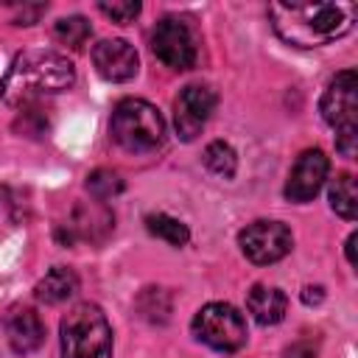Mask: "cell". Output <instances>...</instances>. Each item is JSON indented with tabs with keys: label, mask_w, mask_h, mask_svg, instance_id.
<instances>
[{
	"label": "cell",
	"mask_w": 358,
	"mask_h": 358,
	"mask_svg": "<svg viewBox=\"0 0 358 358\" xmlns=\"http://www.w3.org/2000/svg\"><path fill=\"white\" fill-rule=\"evenodd\" d=\"M145 229H148L151 235L162 238V241L171 243V246H185V243L190 241V229H187L179 218H171V215H165V213H151V215H145Z\"/></svg>",
	"instance_id": "cell-17"
},
{
	"label": "cell",
	"mask_w": 358,
	"mask_h": 358,
	"mask_svg": "<svg viewBox=\"0 0 358 358\" xmlns=\"http://www.w3.org/2000/svg\"><path fill=\"white\" fill-rule=\"evenodd\" d=\"M137 310H140L143 319H148L154 324H162L171 316V299L162 288H145L137 299Z\"/></svg>",
	"instance_id": "cell-19"
},
{
	"label": "cell",
	"mask_w": 358,
	"mask_h": 358,
	"mask_svg": "<svg viewBox=\"0 0 358 358\" xmlns=\"http://www.w3.org/2000/svg\"><path fill=\"white\" fill-rule=\"evenodd\" d=\"M285 305H288L285 294L280 288H274V285H255L249 291V296H246V308H249V313L255 316L257 324H277V322H282Z\"/></svg>",
	"instance_id": "cell-14"
},
{
	"label": "cell",
	"mask_w": 358,
	"mask_h": 358,
	"mask_svg": "<svg viewBox=\"0 0 358 358\" xmlns=\"http://www.w3.org/2000/svg\"><path fill=\"white\" fill-rule=\"evenodd\" d=\"M238 243L252 263L268 266L282 260L291 252L294 238H291V229L280 221H255L238 235Z\"/></svg>",
	"instance_id": "cell-8"
},
{
	"label": "cell",
	"mask_w": 358,
	"mask_h": 358,
	"mask_svg": "<svg viewBox=\"0 0 358 358\" xmlns=\"http://www.w3.org/2000/svg\"><path fill=\"white\" fill-rule=\"evenodd\" d=\"M330 207H333L341 218L355 221V215H358V190H355L352 173H338V176L330 182Z\"/></svg>",
	"instance_id": "cell-16"
},
{
	"label": "cell",
	"mask_w": 358,
	"mask_h": 358,
	"mask_svg": "<svg viewBox=\"0 0 358 358\" xmlns=\"http://www.w3.org/2000/svg\"><path fill=\"white\" fill-rule=\"evenodd\" d=\"M193 336L218 352H235L246 344V319L227 302H210L193 316Z\"/></svg>",
	"instance_id": "cell-6"
},
{
	"label": "cell",
	"mask_w": 358,
	"mask_h": 358,
	"mask_svg": "<svg viewBox=\"0 0 358 358\" xmlns=\"http://www.w3.org/2000/svg\"><path fill=\"white\" fill-rule=\"evenodd\" d=\"M355 241H358V235L352 232V235L347 238V260H350L352 266H355Z\"/></svg>",
	"instance_id": "cell-26"
},
{
	"label": "cell",
	"mask_w": 358,
	"mask_h": 358,
	"mask_svg": "<svg viewBox=\"0 0 358 358\" xmlns=\"http://www.w3.org/2000/svg\"><path fill=\"white\" fill-rule=\"evenodd\" d=\"M112 140L129 154H151L165 143V120L157 106L143 98H126L109 120Z\"/></svg>",
	"instance_id": "cell-3"
},
{
	"label": "cell",
	"mask_w": 358,
	"mask_h": 358,
	"mask_svg": "<svg viewBox=\"0 0 358 358\" xmlns=\"http://www.w3.org/2000/svg\"><path fill=\"white\" fill-rule=\"evenodd\" d=\"M115 227V215L103 207V201L95 204H81L73 213V224H67L73 238H84V241H103Z\"/></svg>",
	"instance_id": "cell-13"
},
{
	"label": "cell",
	"mask_w": 358,
	"mask_h": 358,
	"mask_svg": "<svg viewBox=\"0 0 358 358\" xmlns=\"http://www.w3.org/2000/svg\"><path fill=\"white\" fill-rule=\"evenodd\" d=\"M285 355L288 358H313L316 355V347H305V341H296L294 347H288Z\"/></svg>",
	"instance_id": "cell-24"
},
{
	"label": "cell",
	"mask_w": 358,
	"mask_h": 358,
	"mask_svg": "<svg viewBox=\"0 0 358 358\" xmlns=\"http://www.w3.org/2000/svg\"><path fill=\"white\" fill-rule=\"evenodd\" d=\"M76 291H78V277H76L70 268H64V266H53V268L36 282V296H39V302H45V305L67 302Z\"/></svg>",
	"instance_id": "cell-15"
},
{
	"label": "cell",
	"mask_w": 358,
	"mask_h": 358,
	"mask_svg": "<svg viewBox=\"0 0 358 358\" xmlns=\"http://www.w3.org/2000/svg\"><path fill=\"white\" fill-rule=\"evenodd\" d=\"M98 11L106 14L115 22H131L140 14V3L137 0H117V3H98Z\"/></svg>",
	"instance_id": "cell-22"
},
{
	"label": "cell",
	"mask_w": 358,
	"mask_h": 358,
	"mask_svg": "<svg viewBox=\"0 0 358 358\" xmlns=\"http://www.w3.org/2000/svg\"><path fill=\"white\" fill-rule=\"evenodd\" d=\"M327 171H330V159L324 157V151H319V148L302 151L299 159L294 162L291 173H288L285 199L288 201H296V204L310 201L322 190V185L327 179Z\"/></svg>",
	"instance_id": "cell-10"
},
{
	"label": "cell",
	"mask_w": 358,
	"mask_h": 358,
	"mask_svg": "<svg viewBox=\"0 0 358 358\" xmlns=\"http://www.w3.org/2000/svg\"><path fill=\"white\" fill-rule=\"evenodd\" d=\"M218 103V95L204 87V84H187L176 101H173V126L176 134L182 140H196V134H201V129L207 126V120L213 117Z\"/></svg>",
	"instance_id": "cell-9"
},
{
	"label": "cell",
	"mask_w": 358,
	"mask_h": 358,
	"mask_svg": "<svg viewBox=\"0 0 358 358\" xmlns=\"http://www.w3.org/2000/svg\"><path fill=\"white\" fill-rule=\"evenodd\" d=\"M322 285H308L305 291H302V302H308V305H313V302H322Z\"/></svg>",
	"instance_id": "cell-25"
},
{
	"label": "cell",
	"mask_w": 358,
	"mask_h": 358,
	"mask_svg": "<svg viewBox=\"0 0 358 358\" xmlns=\"http://www.w3.org/2000/svg\"><path fill=\"white\" fill-rule=\"evenodd\" d=\"M87 190L98 201H106V199H112V196H117L123 190V179L109 168H98V171H92L87 176Z\"/></svg>",
	"instance_id": "cell-21"
},
{
	"label": "cell",
	"mask_w": 358,
	"mask_h": 358,
	"mask_svg": "<svg viewBox=\"0 0 358 358\" xmlns=\"http://www.w3.org/2000/svg\"><path fill=\"white\" fill-rule=\"evenodd\" d=\"M151 50L171 70H187L196 64V56H199L196 34L182 17H162L154 25Z\"/></svg>",
	"instance_id": "cell-7"
},
{
	"label": "cell",
	"mask_w": 358,
	"mask_h": 358,
	"mask_svg": "<svg viewBox=\"0 0 358 358\" xmlns=\"http://www.w3.org/2000/svg\"><path fill=\"white\" fill-rule=\"evenodd\" d=\"M3 327H6V338L11 350L20 355L34 352L45 341V324L34 308H25V305L8 308V313L3 316Z\"/></svg>",
	"instance_id": "cell-12"
},
{
	"label": "cell",
	"mask_w": 358,
	"mask_h": 358,
	"mask_svg": "<svg viewBox=\"0 0 358 358\" xmlns=\"http://www.w3.org/2000/svg\"><path fill=\"white\" fill-rule=\"evenodd\" d=\"M274 34L296 48H316L344 36L355 22V6L336 3H271L268 6Z\"/></svg>",
	"instance_id": "cell-1"
},
{
	"label": "cell",
	"mask_w": 358,
	"mask_h": 358,
	"mask_svg": "<svg viewBox=\"0 0 358 358\" xmlns=\"http://www.w3.org/2000/svg\"><path fill=\"white\" fill-rule=\"evenodd\" d=\"M322 117L336 129V148L344 157H355L358 143V78L355 70H341L322 95Z\"/></svg>",
	"instance_id": "cell-5"
},
{
	"label": "cell",
	"mask_w": 358,
	"mask_h": 358,
	"mask_svg": "<svg viewBox=\"0 0 358 358\" xmlns=\"http://www.w3.org/2000/svg\"><path fill=\"white\" fill-rule=\"evenodd\" d=\"M62 355L64 358H112V327L106 313L81 302L62 319Z\"/></svg>",
	"instance_id": "cell-4"
},
{
	"label": "cell",
	"mask_w": 358,
	"mask_h": 358,
	"mask_svg": "<svg viewBox=\"0 0 358 358\" xmlns=\"http://www.w3.org/2000/svg\"><path fill=\"white\" fill-rule=\"evenodd\" d=\"M53 34H56V39H59L62 45H67V48L78 50V48H84V42L90 39L92 28H90V22H87L84 17L73 14V17H62V20L56 22Z\"/></svg>",
	"instance_id": "cell-20"
},
{
	"label": "cell",
	"mask_w": 358,
	"mask_h": 358,
	"mask_svg": "<svg viewBox=\"0 0 358 358\" xmlns=\"http://www.w3.org/2000/svg\"><path fill=\"white\" fill-rule=\"evenodd\" d=\"M204 165H207L210 173H215L221 179H232L235 176V168H238V157H235V151H232L229 143L215 140V143H210L204 148Z\"/></svg>",
	"instance_id": "cell-18"
},
{
	"label": "cell",
	"mask_w": 358,
	"mask_h": 358,
	"mask_svg": "<svg viewBox=\"0 0 358 358\" xmlns=\"http://www.w3.org/2000/svg\"><path fill=\"white\" fill-rule=\"evenodd\" d=\"M42 11H45L42 3H36V6H22L20 14H17V25H34V20H36Z\"/></svg>",
	"instance_id": "cell-23"
},
{
	"label": "cell",
	"mask_w": 358,
	"mask_h": 358,
	"mask_svg": "<svg viewBox=\"0 0 358 358\" xmlns=\"http://www.w3.org/2000/svg\"><path fill=\"white\" fill-rule=\"evenodd\" d=\"M73 81L76 70L67 56L56 50H22L0 78V98L8 106H28L45 95L70 90Z\"/></svg>",
	"instance_id": "cell-2"
},
{
	"label": "cell",
	"mask_w": 358,
	"mask_h": 358,
	"mask_svg": "<svg viewBox=\"0 0 358 358\" xmlns=\"http://www.w3.org/2000/svg\"><path fill=\"white\" fill-rule=\"evenodd\" d=\"M92 64L101 78L120 84L137 76L140 59H137L134 45H129L126 39H103L92 48Z\"/></svg>",
	"instance_id": "cell-11"
}]
</instances>
